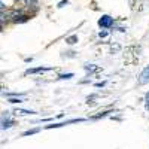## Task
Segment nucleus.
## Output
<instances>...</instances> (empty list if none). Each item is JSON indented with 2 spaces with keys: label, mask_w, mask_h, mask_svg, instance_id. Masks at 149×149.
<instances>
[{
  "label": "nucleus",
  "mask_w": 149,
  "mask_h": 149,
  "mask_svg": "<svg viewBox=\"0 0 149 149\" xmlns=\"http://www.w3.org/2000/svg\"><path fill=\"white\" fill-rule=\"evenodd\" d=\"M112 24H113V18H110L109 15H103L100 19H98V26L104 27V29H109Z\"/></svg>",
  "instance_id": "nucleus-1"
},
{
  "label": "nucleus",
  "mask_w": 149,
  "mask_h": 149,
  "mask_svg": "<svg viewBox=\"0 0 149 149\" xmlns=\"http://www.w3.org/2000/svg\"><path fill=\"white\" fill-rule=\"evenodd\" d=\"M149 82V66L143 69V72L140 73V78H139V84H148Z\"/></svg>",
  "instance_id": "nucleus-2"
},
{
  "label": "nucleus",
  "mask_w": 149,
  "mask_h": 149,
  "mask_svg": "<svg viewBox=\"0 0 149 149\" xmlns=\"http://www.w3.org/2000/svg\"><path fill=\"white\" fill-rule=\"evenodd\" d=\"M15 113H17V115H21V116H26V115H31V113H34V112H31V110H26V109H17V110H15Z\"/></svg>",
  "instance_id": "nucleus-3"
},
{
  "label": "nucleus",
  "mask_w": 149,
  "mask_h": 149,
  "mask_svg": "<svg viewBox=\"0 0 149 149\" xmlns=\"http://www.w3.org/2000/svg\"><path fill=\"white\" fill-rule=\"evenodd\" d=\"M66 42H67V43H70V45L76 43V42H78V36H72V37H67V39H66Z\"/></svg>",
  "instance_id": "nucleus-4"
},
{
  "label": "nucleus",
  "mask_w": 149,
  "mask_h": 149,
  "mask_svg": "<svg viewBox=\"0 0 149 149\" xmlns=\"http://www.w3.org/2000/svg\"><path fill=\"white\" fill-rule=\"evenodd\" d=\"M70 78H73V73H67V74H61V76H60V79H70Z\"/></svg>",
  "instance_id": "nucleus-5"
},
{
  "label": "nucleus",
  "mask_w": 149,
  "mask_h": 149,
  "mask_svg": "<svg viewBox=\"0 0 149 149\" xmlns=\"http://www.w3.org/2000/svg\"><path fill=\"white\" fill-rule=\"evenodd\" d=\"M37 133V130H30V131H26V133H22V136H29V134H34Z\"/></svg>",
  "instance_id": "nucleus-6"
},
{
  "label": "nucleus",
  "mask_w": 149,
  "mask_h": 149,
  "mask_svg": "<svg viewBox=\"0 0 149 149\" xmlns=\"http://www.w3.org/2000/svg\"><path fill=\"white\" fill-rule=\"evenodd\" d=\"M9 102H10V103H21L22 100H21V98H10Z\"/></svg>",
  "instance_id": "nucleus-7"
},
{
  "label": "nucleus",
  "mask_w": 149,
  "mask_h": 149,
  "mask_svg": "<svg viewBox=\"0 0 149 149\" xmlns=\"http://www.w3.org/2000/svg\"><path fill=\"white\" fill-rule=\"evenodd\" d=\"M106 34H107L106 31H100V34H98V36H100V37H106Z\"/></svg>",
  "instance_id": "nucleus-8"
},
{
  "label": "nucleus",
  "mask_w": 149,
  "mask_h": 149,
  "mask_svg": "<svg viewBox=\"0 0 149 149\" xmlns=\"http://www.w3.org/2000/svg\"><path fill=\"white\" fill-rule=\"evenodd\" d=\"M146 106H148V109H149V94L146 95Z\"/></svg>",
  "instance_id": "nucleus-9"
}]
</instances>
